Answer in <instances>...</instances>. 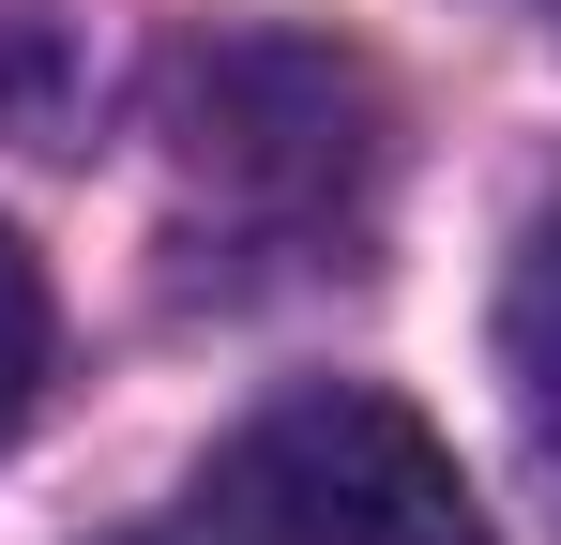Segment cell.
<instances>
[{"label":"cell","mask_w":561,"mask_h":545,"mask_svg":"<svg viewBox=\"0 0 561 545\" xmlns=\"http://www.w3.org/2000/svg\"><path fill=\"white\" fill-rule=\"evenodd\" d=\"M501 379H516V425L561 469V228H531V258L501 288Z\"/></svg>","instance_id":"obj_3"},{"label":"cell","mask_w":561,"mask_h":545,"mask_svg":"<svg viewBox=\"0 0 561 545\" xmlns=\"http://www.w3.org/2000/svg\"><path fill=\"white\" fill-rule=\"evenodd\" d=\"M152 137H168V182H183L197 212L274 228V243H319V228L365 212V182H379V91L334 46L228 31V46H183L168 61Z\"/></svg>","instance_id":"obj_1"},{"label":"cell","mask_w":561,"mask_h":545,"mask_svg":"<svg viewBox=\"0 0 561 545\" xmlns=\"http://www.w3.org/2000/svg\"><path fill=\"white\" fill-rule=\"evenodd\" d=\"M168 545H485L456 454L425 440L394 394L334 379V394H288L243 440L197 469L183 531Z\"/></svg>","instance_id":"obj_2"},{"label":"cell","mask_w":561,"mask_h":545,"mask_svg":"<svg viewBox=\"0 0 561 545\" xmlns=\"http://www.w3.org/2000/svg\"><path fill=\"white\" fill-rule=\"evenodd\" d=\"M31 379H46V288H31V258L0 243V425L31 409Z\"/></svg>","instance_id":"obj_4"}]
</instances>
